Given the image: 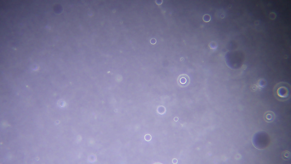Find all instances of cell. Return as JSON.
<instances>
[{
	"mask_svg": "<svg viewBox=\"0 0 291 164\" xmlns=\"http://www.w3.org/2000/svg\"><path fill=\"white\" fill-rule=\"evenodd\" d=\"M291 87L288 83L281 82L276 84L273 89L275 97L280 100H285L290 96Z\"/></svg>",
	"mask_w": 291,
	"mask_h": 164,
	"instance_id": "cell-1",
	"label": "cell"
},
{
	"mask_svg": "<svg viewBox=\"0 0 291 164\" xmlns=\"http://www.w3.org/2000/svg\"><path fill=\"white\" fill-rule=\"evenodd\" d=\"M177 82L178 85L180 87H185L190 84V79L187 75L182 74L180 75L178 77Z\"/></svg>",
	"mask_w": 291,
	"mask_h": 164,
	"instance_id": "cell-2",
	"label": "cell"
}]
</instances>
